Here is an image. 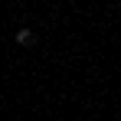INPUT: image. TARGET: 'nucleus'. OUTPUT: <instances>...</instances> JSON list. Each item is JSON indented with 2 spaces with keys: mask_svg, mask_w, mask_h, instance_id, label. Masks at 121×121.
Returning <instances> with one entry per match:
<instances>
[{
  "mask_svg": "<svg viewBox=\"0 0 121 121\" xmlns=\"http://www.w3.org/2000/svg\"><path fill=\"white\" fill-rule=\"evenodd\" d=\"M17 43H20V46H33V43H36V36H33L30 30H20V33H17Z\"/></svg>",
  "mask_w": 121,
  "mask_h": 121,
  "instance_id": "obj_1",
  "label": "nucleus"
}]
</instances>
